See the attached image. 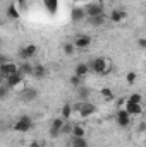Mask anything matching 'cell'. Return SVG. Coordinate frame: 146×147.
Masks as SVG:
<instances>
[{
  "label": "cell",
  "instance_id": "obj_1",
  "mask_svg": "<svg viewBox=\"0 0 146 147\" xmlns=\"http://www.w3.org/2000/svg\"><path fill=\"white\" fill-rule=\"evenodd\" d=\"M88 65H89V70H93V72L98 74V75H107L110 72V60L105 58V57H98V58H95Z\"/></svg>",
  "mask_w": 146,
  "mask_h": 147
},
{
  "label": "cell",
  "instance_id": "obj_2",
  "mask_svg": "<svg viewBox=\"0 0 146 147\" xmlns=\"http://www.w3.org/2000/svg\"><path fill=\"white\" fill-rule=\"evenodd\" d=\"M33 125H35L33 118H31L29 115H23V116H19V120L14 123V130L19 132V134H26V132H29V130L33 128Z\"/></svg>",
  "mask_w": 146,
  "mask_h": 147
},
{
  "label": "cell",
  "instance_id": "obj_3",
  "mask_svg": "<svg viewBox=\"0 0 146 147\" xmlns=\"http://www.w3.org/2000/svg\"><path fill=\"white\" fill-rule=\"evenodd\" d=\"M36 53H38V46L35 43H28V45H24V46L19 50V57H21L23 60H29V58L36 57Z\"/></svg>",
  "mask_w": 146,
  "mask_h": 147
},
{
  "label": "cell",
  "instance_id": "obj_4",
  "mask_svg": "<svg viewBox=\"0 0 146 147\" xmlns=\"http://www.w3.org/2000/svg\"><path fill=\"white\" fill-rule=\"evenodd\" d=\"M76 110L79 111V115H81V116L88 118V116H91V115H95V113H96V106H95V105H91V103H88V101H81V103L76 106Z\"/></svg>",
  "mask_w": 146,
  "mask_h": 147
},
{
  "label": "cell",
  "instance_id": "obj_5",
  "mask_svg": "<svg viewBox=\"0 0 146 147\" xmlns=\"http://www.w3.org/2000/svg\"><path fill=\"white\" fill-rule=\"evenodd\" d=\"M84 12H86V19H89V17H96V16L105 14V9L102 3H88L84 7Z\"/></svg>",
  "mask_w": 146,
  "mask_h": 147
},
{
  "label": "cell",
  "instance_id": "obj_6",
  "mask_svg": "<svg viewBox=\"0 0 146 147\" xmlns=\"http://www.w3.org/2000/svg\"><path fill=\"white\" fill-rule=\"evenodd\" d=\"M17 72H19V65H16V63L10 62V60L0 65V75H3V77H9V75L17 74Z\"/></svg>",
  "mask_w": 146,
  "mask_h": 147
},
{
  "label": "cell",
  "instance_id": "obj_7",
  "mask_svg": "<svg viewBox=\"0 0 146 147\" xmlns=\"http://www.w3.org/2000/svg\"><path fill=\"white\" fill-rule=\"evenodd\" d=\"M5 82H7V89H14V87H17V86H21L23 82H24V75L23 74H12V75H9V77H5Z\"/></svg>",
  "mask_w": 146,
  "mask_h": 147
},
{
  "label": "cell",
  "instance_id": "obj_8",
  "mask_svg": "<svg viewBox=\"0 0 146 147\" xmlns=\"http://www.w3.org/2000/svg\"><path fill=\"white\" fill-rule=\"evenodd\" d=\"M126 17H127V14H126V10H124V9H113L108 16H107V19H108L110 22H113V24L122 22Z\"/></svg>",
  "mask_w": 146,
  "mask_h": 147
},
{
  "label": "cell",
  "instance_id": "obj_9",
  "mask_svg": "<svg viewBox=\"0 0 146 147\" xmlns=\"http://www.w3.org/2000/svg\"><path fill=\"white\" fill-rule=\"evenodd\" d=\"M74 48L76 50H86V48H89L91 46V38L86 36V34H81V36H77L74 39Z\"/></svg>",
  "mask_w": 146,
  "mask_h": 147
},
{
  "label": "cell",
  "instance_id": "obj_10",
  "mask_svg": "<svg viewBox=\"0 0 146 147\" xmlns=\"http://www.w3.org/2000/svg\"><path fill=\"white\" fill-rule=\"evenodd\" d=\"M64 123H65L64 118H55V120L52 121V125H50V135H52V137H59V135L62 134Z\"/></svg>",
  "mask_w": 146,
  "mask_h": 147
},
{
  "label": "cell",
  "instance_id": "obj_11",
  "mask_svg": "<svg viewBox=\"0 0 146 147\" xmlns=\"http://www.w3.org/2000/svg\"><path fill=\"white\" fill-rule=\"evenodd\" d=\"M124 110L129 113V116H139V115H143V105H136V103H127L126 101V108Z\"/></svg>",
  "mask_w": 146,
  "mask_h": 147
},
{
  "label": "cell",
  "instance_id": "obj_12",
  "mask_svg": "<svg viewBox=\"0 0 146 147\" xmlns=\"http://www.w3.org/2000/svg\"><path fill=\"white\" fill-rule=\"evenodd\" d=\"M71 19L72 22H81L86 19V12H84V7H74L71 10Z\"/></svg>",
  "mask_w": 146,
  "mask_h": 147
},
{
  "label": "cell",
  "instance_id": "obj_13",
  "mask_svg": "<svg viewBox=\"0 0 146 147\" xmlns=\"http://www.w3.org/2000/svg\"><path fill=\"white\" fill-rule=\"evenodd\" d=\"M89 72H91V70H89V65H88V63H77V65L74 67V74H76L77 77H81V79H84Z\"/></svg>",
  "mask_w": 146,
  "mask_h": 147
},
{
  "label": "cell",
  "instance_id": "obj_14",
  "mask_svg": "<svg viewBox=\"0 0 146 147\" xmlns=\"http://www.w3.org/2000/svg\"><path fill=\"white\" fill-rule=\"evenodd\" d=\"M33 77H36V79H43L45 75H46V67L45 65H41V63H36V65H33V74H31Z\"/></svg>",
  "mask_w": 146,
  "mask_h": 147
},
{
  "label": "cell",
  "instance_id": "obj_15",
  "mask_svg": "<svg viewBox=\"0 0 146 147\" xmlns=\"http://www.w3.org/2000/svg\"><path fill=\"white\" fill-rule=\"evenodd\" d=\"M107 21H108V19H107V14H102V16H96V17H89V19H88V22H89L91 26H96V28H98V26H103Z\"/></svg>",
  "mask_w": 146,
  "mask_h": 147
},
{
  "label": "cell",
  "instance_id": "obj_16",
  "mask_svg": "<svg viewBox=\"0 0 146 147\" xmlns=\"http://www.w3.org/2000/svg\"><path fill=\"white\" fill-rule=\"evenodd\" d=\"M19 74H23L24 77H26V75H31V74H33V65H31L28 60H24V62L19 65Z\"/></svg>",
  "mask_w": 146,
  "mask_h": 147
},
{
  "label": "cell",
  "instance_id": "obj_17",
  "mask_svg": "<svg viewBox=\"0 0 146 147\" xmlns=\"http://www.w3.org/2000/svg\"><path fill=\"white\" fill-rule=\"evenodd\" d=\"M38 98V91L36 89H24V92H23V99L24 101H33V99H36Z\"/></svg>",
  "mask_w": 146,
  "mask_h": 147
},
{
  "label": "cell",
  "instance_id": "obj_18",
  "mask_svg": "<svg viewBox=\"0 0 146 147\" xmlns=\"http://www.w3.org/2000/svg\"><path fill=\"white\" fill-rule=\"evenodd\" d=\"M117 125L120 127V128H126V127H129L131 125V116H127V115H117Z\"/></svg>",
  "mask_w": 146,
  "mask_h": 147
},
{
  "label": "cell",
  "instance_id": "obj_19",
  "mask_svg": "<svg viewBox=\"0 0 146 147\" xmlns=\"http://www.w3.org/2000/svg\"><path fill=\"white\" fill-rule=\"evenodd\" d=\"M60 113H62V116H60V118L69 120V118L72 116V105H71V103H65V105L62 106V111H60Z\"/></svg>",
  "mask_w": 146,
  "mask_h": 147
},
{
  "label": "cell",
  "instance_id": "obj_20",
  "mask_svg": "<svg viewBox=\"0 0 146 147\" xmlns=\"http://www.w3.org/2000/svg\"><path fill=\"white\" fill-rule=\"evenodd\" d=\"M71 134H72L74 137H86V130L81 125H74L72 128H71Z\"/></svg>",
  "mask_w": 146,
  "mask_h": 147
},
{
  "label": "cell",
  "instance_id": "obj_21",
  "mask_svg": "<svg viewBox=\"0 0 146 147\" xmlns=\"http://www.w3.org/2000/svg\"><path fill=\"white\" fill-rule=\"evenodd\" d=\"M7 16H9V19H12V21H17V19H19V10L16 9V5H9V7H7Z\"/></svg>",
  "mask_w": 146,
  "mask_h": 147
},
{
  "label": "cell",
  "instance_id": "obj_22",
  "mask_svg": "<svg viewBox=\"0 0 146 147\" xmlns=\"http://www.w3.org/2000/svg\"><path fill=\"white\" fill-rule=\"evenodd\" d=\"M127 103H136V105H141L143 103V94H139V92H132L127 99H126Z\"/></svg>",
  "mask_w": 146,
  "mask_h": 147
},
{
  "label": "cell",
  "instance_id": "obj_23",
  "mask_svg": "<svg viewBox=\"0 0 146 147\" xmlns=\"http://www.w3.org/2000/svg\"><path fill=\"white\" fill-rule=\"evenodd\" d=\"M72 147H88V142H86V137H74L72 139Z\"/></svg>",
  "mask_w": 146,
  "mask_h": 147
},
{
  "label": "cell",
  "instance_id": "obj_24",
  "mask_svg": "<svg viewBox=\"0 0 146 147\" xmlns=\"http://www.w3.org/2000/svg\"><path fill=\"white\" fill-rule=\"evenodd\" d=\"M69 82H71V86H72V87H76V89H77V87H81V84H83V79H81V77H77V75L74 74L72 77L69 79Z\"/></svg>",
  "mask_w": 146,
  "mask_h": 147
},
{
  "label": "cell",
  "instance_id": "obj_25",
  "mask_svg": "<svg viewBox=\"0 0 146 147\" xmlns=\"http://www.w3.org/2000/svg\"><path fill=\"white\" fill-rule=\"evenodd\" d=\"M62 50H64L65 55H72L74 51H76V48H74L72 43H64V45H62Z\"/></svg>",
  "mask_w": 146,
  "mask_h": 147
},
{
  "label": "cell",
  "instance_id": "obj_26",
  "mask_svg": "<svg viewBox=\"0 0 146 147\" xmlns=\"http://www.w3.org/2000/svg\"><path fill=\"white\" fill-rule=\"evenodd\" d=\"M77 94H79V99L81 101H86L88 96H89V91L88 89H83V87H77Z\"/></svg>",
  "mask_w": 146,
  "mask_h": 147
},
{
  "label": "cell",
  "instance_id": "obj_27",
  "mask_svg": "<svg viewBox=\"0 0 146 147\" xmlns=\"http://www.w3.org/2000/svg\"><path fill=\"white\" fill-rule=\"evenodd\" d=\"M102 96H103L107 101L113 99V92H112V89H110V87H103V89H102Z\"/></svg>",
  "mask_w": 146,
  "mask_h": 147
},
{
  "label": "cell",
  "instance_id": "obj_28",
  "mask_svg": "<svg viewBox=\"0 0 146 147\" xmlns=\"http://www.w3.org/2000/svg\"><path fill=\"white\" fill-rule=\"evenodd\" d=\"M136 79H138V74L136 72H127V75H126V82L127 84H134Z\"/></svg>",
  "mask_w": 146,
  "mask_h": 147
},
{
  "label": "cell",
  "instance_id": "obj_29",
  "mask_svg": "<svg viewBox=\"0 0 146 147\" xmlns=\"http://www.w3.org/2000/svg\"><path fill=\"white\" fill-rule=\"evenodd\" d=\"M46 5H48V9H50L52 12L57 10V0H46Z\"/></svg>",
  "mask_w": 146,
  "mask_h": 147
},
{
  "label": "cell",
  "instance_id": "obj_30",
  "mask_svg": "<svg viewBox=\"0 0 146 147\" xmlns=\"http://www.w3.org/2000/svg\"><path fill=\"white\" fill-rule=\"evenodd\" d=\"M138 48H139V50H145L146 48V39L145 38H139V39H138Z\"/></svg>",
  "mask_w": 146,
  "mask_h": 147
},
{
  "label": "cell",
  "instance_id": "obj_31",
  "mask_svg": "<svg viewBox=\"0 0 146 147\" xmlns=\"http://www.w3.org/2000/svg\"><path fill=\"white\" fill-rule=\"evenodd\" d=\"M29 147H41V142H38V140H33V142L29 144Z\"/></svg>",
  "mask_w": 146,
  "mask_h": 147
},
{
  "label": "cell",
  "instance_id": "obj_32",
  "mask_svg": "<svg viewBox=\"0 0 146 147\" xmlns=\"http://www.w3.org/2000/svg\"><path fill=\"white\" fill-rule=\"evenodd\" d=\"M5 62H9V58H7L5 55H0V65H2V63H5Z\"/></svg>",
  "mask_w": 146,
  "mask_h": 147
},
{
  "label": "cell",
  "instance_id": "obj_33",
  "mask_svg": "<svg viewBox=\"0 0 146 147\" xmlns=\"http://www.w3.org/2000/svg\"><path fill=\"white\" fill-rule=\"evenodd\" d=\"M17 3H19L21 7H26V0H17Z\"/></svg>",
  "mask_w": 146,
  "mask_h": 147
},
{
  "label": "cell",
  "instance_id": "obj_34",
  "mask_svg": "<svg viewBox=\"0 0 146 147\" xmlns=\"http://www.w3.org/2000/svg\"><path fill=\"white\" fill-rule=\"evenodd\" d=\"M145 121H141V123H139V132H143V130H145Z\"/></svg>",
  "mask_w": 146,
  "mask_h": 147
},
{
  "label": "cell",
  "instance_id": "obj_35",
  "mask_svg": "<svg viewBox=\"0 0 146 147\" xmlns=\"http://www.w3.org/2000/svg\"><path fill=\"white\" fill-rule=\"evenodd\" d=\"M48 147H55V146H48Z\"/></svg>",
  "mask_w": 146,
  "mask_h": 147
},
{
  "label": "cell",
  "instance_id": "obj_36",
  "mask_svg": "<svg viewBox=\"0 0 146 147\" xmlns=\"http://www.w3.org/2000/svg\"><path fill=\"white\" fill-rule=\"evenodd\" d=\"M74 2H77V0H74Z\"/></svg>",
  "mask_w": 146,
  "mask_h": 147
}]
</instances>
